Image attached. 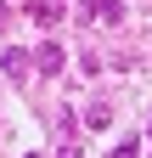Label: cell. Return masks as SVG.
<instances>
[{"label": "cell", "mask_w": 152, "mask_h": 158, "mask_svg": "<svg viewBox=\"0 0 152 158\" xmlns=\"http://www.w3.org/2000/svg\"><path fill=\"white\" fill-rule=\"evenodd\" d=\"M146 141H152V124H146Z\"/></svg>", "instance_id": "9"}, {"label": "cell", "mask_w": 152, "mask_h": 158, "mask_svg": "<svg viewBox=\"0 0 152 158\" xmlns=\"http://www.w3.org/2000/svg\"><path fill=\"white\" fill-rule=\"evenodd\" d=\"M28 158H40V152H28Z\"/></svg>", "instance_id": "10"}, {"label": "cell", "mask_w": 152, "mask_h": 158, "mask_svg": "<svg viewBox=\"0 0 152 158\" xmlns=\"http://www.w3.org/2000/svg\"><path fill=\"white\" fill-rule=\"evenodd\" d=\"M113 158H141V147H135V141H118V147H113Z\"/></svg>", "instance_id": "6"}, {"label": "cell", "mask_w": 152, "mask_h": 158, "mask_svg": "<svg viewBox=\"0 0 152 158\" xmlns=\"http://www.w3.org/2000/svg\"><path fill=\"white\" fill-rule=\"evenodd\" d=\"M28 56H34V73H62V68H68V51L56 45V40H45V45L28 51Z\"/></svg>", "instance_id": "1"}, {"label": "cell", "mask_w": 152, "mask_h": 158, "mask_svg": "<svg viewBox=\"0 0 152 158\" xmlns=\"http://www.w3.org/2000/svg\"><path fill=\"white\" fill-rule=\"evenodd\" d=\"M28 17H34L40 28H51V23H62V6H56V0H34V6H28Z\"/></svg>", "instance_id": "3"}, {"label": "cell", "mask_w": 152, "mask_h": 158, "mask_svg": "<svg viewBox=\"0 0 152 158\" xmlns=\"http://www.w3.org/2000/svg\"><path fill=\"white\" fill-rule=\"evenodd\" d=\"M28 68H34V56L11 45V51H6V73H11V79H28Z\"/></svg>", "instance_id": "4"}, {"label": "cell", "mask_w": 152, "mask_h": 158, "mask_svg": "<svg viewBox=\"0 0 152 158\" xmlns=\"http://www.w3.org/2000/svg\"><path fill=\"white\" fill-rule=\"evenodd\" d=\"M6 28H11V6L0 0V34H6Z\"/></svg>", "instance_id": "7"}, {"label": "cell", "mask_w": 152, "mask_h": 158, "mask_svg": "<svg viewBox=\"0 0 152 158\" xmlns=\"http://www.w3.org/2000/svg\"><path fill=\"white\" fill-rule=\"evenodd\" d=\"M56 158H79V147H73V141H68V147H62V152H56Z\"/></svg>", "instance_id": "8"}, {"label": "cell", "mask_w": 152, "mask_h": 158, "mask_svg": "<svg viewBox=\"0 0 152 158\" xmlns=\"http://www.w3.org/2000/svg\"><path fill=\"white\" fill-rule=\"evenodd\" d=\"M79 17H96V23H124V0H79Z\"/></svg>", "instance_id": "2"}, {"label": "cell", "mask_w": 152, "mask_h": 158, "mask_svg": "<svg viewBox=\"0 0 152 158\" xmlns=\"http://www.w3.org/2000/svg\"><path fill=\"white\" fill-rule=\"evenodd\" d=\"M107 118H113V107H107V102H90V113H85V124H90V130H102Z\"/></svg>", "instance_id": "5"}]
</instances>
